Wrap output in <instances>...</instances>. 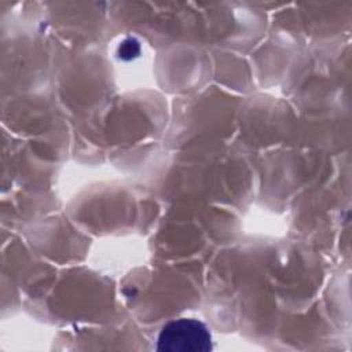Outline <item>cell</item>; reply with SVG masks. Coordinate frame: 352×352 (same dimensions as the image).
<instances>
[{
    "instance_id": "6da1fadb",
    "label": "cell",
    "mask_w": 352,
    "mask_h": 352,
    "mask_svg": "<svg viewBox=\"0 0 352 352\" xmlns=\"http://www.w3.org/2000/svg\"><path fill=\"white\" fill-rule=\"evenodd\" d=\"M212 348L206 324L186 318L168 322L161 329L155 346L160 352H209Z\"/></svg>"
}]
</instances>
